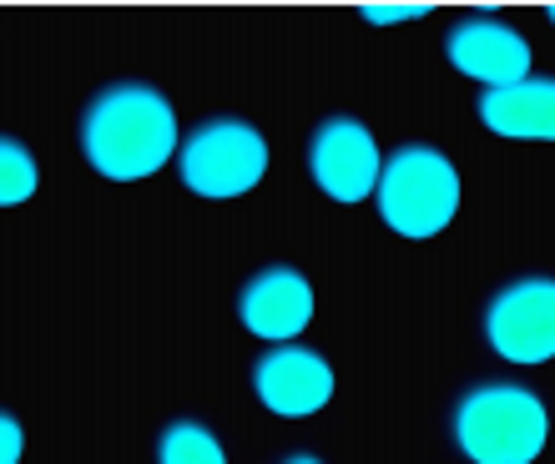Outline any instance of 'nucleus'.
I'll return each mask as SVG.
<instances>
[{
    "label": "nucleus",
    "instance_id": "4468645a",
    "mask_svg": "<svg viewBox=\"0 0 555 464\" xmlns=\"http://www.w3.org/2000/svg\"><path fill=\"white\" fill-rule=\"evenodd\" d=\"M283 464H323V460H319V454H308V450H298V454H288Z\"/></svg>",
    "mask_w": 555,
    "mask_h": 464
},
{
    "label": "nucleus",
    "instance_id": "39448f33",
    "mask_svg": "<svg viewBox=\"0 0 555 464\" xmlns=\"http://www.w3.org/2000/svg\"><path fill=\"white\" fill-rule=\"evenodd\" d=\"M485 338L511 363L555 359V278H515L485 308Z\"/></svg>",
    "mask_w": 555,
    "mask_h": 464
},
{
    "label": "nucleus",
    "instance_id": "6e6552de",
    "mask_svg": "<svg viewBox=\"0 0 555 464\" xmlns=\"http://www.w3.org/2000/svg\"><path fill=\"white\" fill-rule=\"evenodd\" d=\"M253 389L278 420H308L334 399V369L319 348L278 344L253 363Z\"/></svg>",
    "mask_w": 555,
    "mask_h": 464
},
{
    "label": "nucleus",
    "instance_id": "9d476101",
    "mask_svg": "<svg viewBox=\"0 0 555 464\" xmlns=\"http://www.w3.org/2000/svg\"><path fill=\"white\" fill-rule=\"evenodd\" d=\"M480 121L511 142H555V76H526L505 91H485L475 102Z\"/></svg>",
    "mask_w": 555,
    "mask_h": 464
},
{
    "label": "nucleus",
    "instance_id": "ddd939ff",
    "mask_svg": "<svg viewBox=\"0 0 555 464\" xmlns=\"http://www.w3.org/2000/svg\"><path fill=\"white\" fill-rule=\"evenodd\" d=\"M21 454H26V429L11 409H0V464H21Z\"/></svg>",
    "mask_w": 555,
    "mask_h": 464
},
{
    "label": "nucleus",
    "instance_id": "423d86ee",
    "mask_svg": "<svg viewBox=\"0 0 555 464\" xmlns=\"http://www.w3.org/2000/svg\"><path fill=\"white\" fill-rule=\"evenodd\" d=\"M384 152L359 116H328L308 137V177L334 203H364L379 188Z\"/></svg>",
    "mask_w": 555,
    "mask_h": 464
},
{
    "label": "nucleus",
    "instance_id": "9b49d317",
    "mask_svg": "<svg viewBox=\"0 0 555 464\" xmlns=\"http://www.w3.org/2000/svg\"><path fill=\"white\" fill-rule=\"evenodd\" d=\"M157 464H228V450L203 420H172L157 439Z\"/></svg>",
    "mask_w": 555,
    "mask_h": 464
},
{
    "label": "nucleus",
    "instance_id": "7ed1b4c3",
    "mask_svg": "<svg viewBox=\"0 0 555 464\" xmlns=\"http://www.w3.org/2000/svg\"><path fill=\"white\" fill-rule=\"evenodd\" d=\"M379 218L399 237H439L460 212V172L429 142L395 146L379 172Z\"/></svg>",
    "mask_w": 555,
    "mask_h": 464
},
{
    "label": "nucleus",
    "instance_id": "f8f14e48",
    "mask_svg": "<svg viewBox=\"0 0 555 464\" xmlns=\"http://www.w3.org/2000/svg\"><path fill=\"white\" fill-rule=\"evenodd\" d=\"M41 188V167L30 157V146L21 137L0 131V207H21Z\"/></svg>",
    "mask_w": 555,
    "mask_h": 464
},
{
    "label": "nucleus",
    "instance_id": "f03ea898",
    "mask_svg": "<svg viewBox=\"0 0 555 464\" xmlns=\"http://www.w3.org/2000/svg\"><path fill=\"white\" fill-rule=\"evenodd\" d=\"M450 429L469 464H535L551 439V414L526 384H475L460 394Z\"/></svg>",
    "mask_w": 555,
    "mask_h": 464
},
{
    "label": "nucleus",
    "instance_id": "0eeeda50",
    "mask_svg": "<svg viewBox=\"0 0 555 464\" xmlns=\"http://www.w3.org/2000/svg\"><path fill=\"white\" fill-rule=\"evenodd\" d=\"M444 56L460 76L480 81L485 91H505L530 76V41L495 15H465L444 36Z\"/></svg>",
    "mask_w": 555,
    "mask_h": 464
},
{
    "label": "nucleus",
    "instance_id": "2eb2a0df",
    "mask_svg": "<svg viewBox=\"0 0 555 464\" xmlns=\"http://www.w3.org/2000/svg\"><path fill=\"white\" fill-rule=\"evenodd\" d=\"M551 26H555V11H551Z\"/></svg>",
    "mask_w": 555,
    "mask_h": 464
},
{
    "label": "nucleus",
    "instance_id": "1a4fd4ad",
    "mask_svg": "<svg viewBox=\"0 0 555 464\" xmlns=\"http://www.w3.org/2000/svg\"><path fill=\"white\" fill-rule=\"evenodd\" d=\"M313 283H308L298 268H263V273H253L237 293V319L248 328L253 338H268V344H293V338L304 334L308 323H313Z\"/></svg>",
    "mask_w": 555,
    "mask_h": 464
},
{
    "label": "nucleus",
    "instance_id": "f257e3e1",
    "mask_svg": "<svg viewBox=\"0 0 555 464\" xmlns=\"http://www.w3.org/2000/svg\"><path fill=\"white\" fill-rule=\"evenodd\" d=\"M177 112L146 81H112L81 112V152L106 182L157 177L177 152Z\"/></svg>",
    "mask_w": 555,
    "mask_h": 464
},
{
    "label": "nucleus",
    "instance_id": "20e7f679",
    "mask_svg": "<svg viewBox=\"0 0 555 464\" xmlns=\"http://www.w3.org/2000/svg\"><path fill=\"white\" fill-rule=\"evenodd\" d=\"M177 172L197 197H243L263 182L268 172V142L263 131L243 116H212L192 127L177 146Z\"/></svg>",
    "mask_w": 555,
    "mask_h": 464
}]
</instances>
